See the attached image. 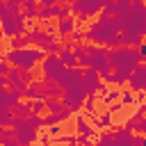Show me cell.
<instances>
[{
	"label": "cell",
	"instance_id": "obj_17",
	"mask_svg": "<svg viewBox=\"0 0 146 146\" xmlns=\"http://www.w3.org/2000/svg\"><path fill=\"white\" fill-rule=\"evenodd\" d=\"M114 139H116V146H132V132L121 128L114 132Z\"/></svg>",
	"mask_w": 146,
	"mask_h": 146
},
{
	"label": "cell",
	"instance_id": "obj_36",
	"mask_svg": "<svg viewBox=\"0 0 146 146\" xmlns=\"http://www.w3.org/2000/svg\"><path fill=\"white\" fill-rule=\"evenodd\" d=\"M48 132L55 137V135H59V132H62V128H59V125H55V128H48Z\"/></svg>",
	"mask_w": 146,
	"mask_h": 146
},
{
	"label": "cell",
	"instance_id": "obj_29",
	"mask_svg": "<svg viewBox=\"0 0 146 146\" xmlns=\"http://www.w3.org/2000/svg\"><path fill=\"white\" fill-rule=\"evenodd\" d=\"M116 98H121V91H107V94H103V103H105V105L114 103Z\"/></svg>",
	"mask_w": 146,
	"mask_h": 146
},
{
	"label": "cell",
	"instance_id": "obj_35",
	"mask_svg": "<svg viewBox=\"0 0 146 146\" xmlns=\"http://www.w3.org/2000/svg\"><path fill=\"white\" fill-rule=\"evenodd\" d=\"M121 107H123L121 103H114V105H110V110H107V112H110V114H114V112H119Z\"/></svg>",
	"mask_w": 146,
	"mask_h": 146
},
{
	"label": "cell",
	"instance_id": "obj_21",
	"mask_svg": "<svg viewBox=\"0 0 146 146\" xmlns=\"http://www.w3.org/2000/svg\"><path fill=\"white\" fill-rule=\"evenodd\" d=\"M39 21H50V18H57V7H39Z\"/></svg>",
	"mask_w": 146,
	"mask_h": 146
},
{
	"label": "cell",
	"instance_id": "obj_14",
	"mask_svg": "<svg viewBox=\"0 0 146 146\" xmlns=\"http://www.w3.org/2000/svg\"><path fill=\"white\" fill-rule=\"evenodd\" d=\"M43 82H46V100L48 98H57V100L64 98V89L57 82H48V80H43Z\"/></svg>",
	"mask_w": 146,
	"mask_h": 146
},
{
	"label": "cell",
	"instance_id": "obj_39",
	"mask_svg": "<svg viewBox=\"0 0 146 146\" xmlns=\"http://www.w3.org/2000/svg\"><path fill=\"white\" fill-rule=\"evenodd\" d=\"M0 62H5V55H0Z\"/></svg>",
	"mask_w": 146,
	"mask_h": 146
},
{
	"label": "cell",
	"instance_id": "obj_13",
	"mask_svg": "<svg viewBox=\"0 0 146 146\" xmlns=\"http://www.w3.org/2000/svg\"><path fill=\"white\" fill-rule=\"evenodd\" d=\"M11 114H14V119H30L34 112H32V103L30 100H21L14 110H11Z\"/></svg>",
	"mask_w": 146,
	"mask_h": 146
},
{
	"label": "cell",
	"instance_id": "obj_38",
	"mask_svg": "<svg viewBox=\"0 0 146 146\" xmlns=\"http://www.w3.org/2000/svg\"><path fill=\"white\" fill-rule=\"evenodd\" d=\"M141 146H146V137H144V139H141Z\"/></svg>",
	"mask_w": 146,
	"mask_h": 146
},
{
	"label": "cell",
	"instance_id": "obj_32",
	"mask_svg": "<svg viewBox=\"0 0 146 146\" xmlns=\"http://www.w3.org/2000/svg\"><path fill=\"white\" fill-rule=\"evenodd\" d=\"M135 132H137L139 137H146V116H144L141 121H137V125H135Z\"/></svg>",
	"mask_w": 146,
	"mask_h": 146
},
{
	"label": "cell",
	"instance_id": "obj_12",
	"mask_svg": "<svg viewBox=\"0 0 146 146\" xmlns=\"http://www.w3.org/2000/svg\"><path fill=\"white\" fill-rule=\"evenodd\" d=\"M75 27H78V21L73 16L71 18H64V21H57V34L59 36H73Z\"/></svg>",
	"mask_w": 146,
	"mask_h": 146
},
{
	"label": "cell",
	"instance_id": "obj_24",
	"mask_svg": "<svg viewBox=\"0 0 146 146\" xmlns=\"http://www.w3.org/2000/svg\"><path fill=\"white\" fill-rule=\"evenodd\" d=\"M5 5H7V9H9V14H11V16L23 14V0H7Z\"/></svg>",
	"mask_w": 146,
	"mask_h": 146
},
{
	"label": "cell",
	"instance_id": "obj_2",
	"mask_svg": "<svg viewBox=\"0 0 146 146\" xmlns=\"http://www.w3.org/2000/svg\"><path fill=\"white\" fill-rule=\"evenodd\" d=\"M107 62H110V68L116 73V71H123V73H135L137 66H141V55L137 48H116V50H110L107 55Z\"/></svg>",
	"mask_w": 146,
	"mask_h": 146
},
{
	"label": "cell",
	"instance_id": "obj_18",
	"mask_svg": "<svg viewBox=\"0 0 146 146\" xmlns=\"http://www.w3.org/2000/svg\"><path fill=\"white\" fill-rule=\"evenodd\" d=\"M25 48H32L30 34H23V36H16V39H11V50H25Z\"/></svg>",
	"mask_w": 146,
	"mask_h": 146
},
{
	"label": "cell",
	"instance_id": "obj_26",
	"mask_svg": "<svg viewBox=\"0 0 146 146\" xmlns=\"http://www.w3.org/2000/svg\"><path fill=\"white\" fill-rule=\"evenodd\" d=\"M96 146H116V139H114L112 132H103V135L98 137V144H96Z\"/></svg>",
	"mask_w": 146,
	"mask_h": 146
},
{
	"label": "cell",
	"instance_id": "obj_15",
	"mask_svg": "<svg viewBox=\"0 0 146 146\" xmlns=\"http://www.w3.org/2000/svg\"><path fill=\"white\" fill-rule=\"evenodd\" d=\"M75 130H78V137H84V139H91V135H94L91 125L82 116H75Z\"/></svg>",
	"mask_w": 146,
	"mask_h": 146
},
{
	"label": "cell",
	"instance_id": "obj_22",
	"mask_svg": "<svg viewBox=\"0 0 146 146\" xmlns=\"http://www.w3.org/2000/svg\"><path fill=\"white\" fill-rule=\"evenodd\" d=\"M130 80V73H123V71H116V73H112L105 82H110V84H125Z\"/></svg>",
	"mask_w": 146,
	"mask_h": 146
},
{
	"label": "cell",
	"instance_id": "obj_10",
	"mask_svg": "<svg viewBox=\"0 0 146 146\" xmlns=\"http://www.w3.org/2000/svg\"><path fill=\"white\" fill-rule=\"evenodd\" d=\"M25 100H30V103H34V100H46V82H43V78H41V80H34L32 84H27V89H25Z\"/></svg>",
	"mask_w": 146,
	"mask_h": 146
},
{
	"label": "cell",
	"instance_id": "obj_1",
	"mask_svg": "<svg viewBox=\"0 0 146 146\" xmlns=\"http://www.w3.org/2000/svg\"><path fill=\"white\" fill-rule=\"evenodd\" d=\"M84 36H87L94 46H105L107 50L123 48L121 32H119V23H116L114 16H105V14H100V18L87 30Z\"/></svg>",
	"mask_w": 146,
	"mask_h": 146
},
{
	"label": "cell",
	"instance_id": "obj_23",
	"mask_svg": "<svg viewBox=\"0 0 146 146\" xmlns=\"http://www.w3.org/2000/svg\"><path fill=\"white\" fill-rule=\"evenodd\" d=\"M0 146H18V139L14 135V130H5L0 137Z\"/></svg>",
	"mask_w": 146,
	"mask_h": 146
},
{
	"label": "cell",
	"instance_id": "obj_33",
	"mask_svg": "<svg viewBox=\"0 0 146 146\" xmlns=\"http://www.w3.org/2000/svg\"><path fill=\"white\" fill-rule=\"evenodd\" d=\"M46 110V100H34L32 103V112L34 114H39V112H43Z\"/></svg>",
	"mask_w": 146,
	"mask_h": 146
},
{
	"label": "cell",
	"instance_id": "obj_30",
	"mask_svg": "<svg viewBox=\"0 0 146 146\" xmlns=\"http://www.w3.org/2000/svg\"><path fill=\"white\" fill-rule=\"evenodd\" d=\"M94 110H96V98H94V96H87V100H84V112L91 116Z\"/></svg>",
	"mask_w": 146,
	"mask_h": 146
},
{
	"label": "cell",
	"instance_id": "obj_4",
	"mask_svg": "<svg viewBox=\"0 0 146 146\" xmlns=\"http://www.w3.org/2000/svg\"><path fill=\"white\" fill-rule=\"evenodd\" d=\"M87 55H89V62H91V71H96L100 75V80L105 82L110 75H112V68H110V62H107V55L110 50L105 46H94V43H87L84 46Z\"/></svg>",
	"mask_w": 146,
	"mask_h": 146
},
{
	"label": "cell",
	"instance_id": "obj_41",
	"mask_svg": "<svg viewBox=\"0 0 146 146\" xmlns=\"http://www.w3.org/2000/svg\"><path fill=\"white\" fill-rule=\"evenodd\" d=\"M144 5H146V2H144Z\"/></svg>",
	"mask_w": 146,
	"mask_h": 146
},
{
	"label": "cell",
	"instance_id": "obj_25",
	"mask_svg": "<svg viewBox=\"0 0 146 146\" xmlns=\"http://www.w3.org/2000/svg\"><path fill=\"white\" fill-rule=\"evenodd\" d=\"M73 11H71V5H64V2H57V21H64V18H71Z\"/></svg>",
	"mask_w": 146,
	"mask_h": 146
},
{
	"label": "cell",
	"instance_id": "obj_42",
	"mask_svg": "<svg viewBox=\"0 0 146 146\" xmlns=\"http://www.w3.org/2000/svg\"><path fill=\"white\" fill-rule=\"evenodd\" d=\"M144 107H146V105H144Z\"/></svg>",
	"mask_w": 146,
	"mask_h": 146
},
{
	"label": "cell",
	"instance_id": "obj_11",
	"mask_svg": "<svg viewBox=\"0 0 146 146\" xmlns=\"http://www.w3.org/2000/svg\"><path fill=\"white\" fill-rule=\"evenodd\" d=\"M128 84H130L132 91H144L146 89V64H141V66L135 68V73L130 75Z\"/></svg>",
	"mask_w": 146,
	"mask_h": 146
},
{
	"label": "cell",
	"instance_id": "obj_16",
	"mask_svg": "<svg viewBox=\"0 0 146 146\" xmlns=\"http://www.w3.org/2000/svg\"><path fill=\"white\" fill-rule=\"evenodd\" d=\"M23 14H25V21H32L39 16V5L36 0H23Z\"/></svg>",
	"mask_w": 146,
	"mask_h": 146
},
{
	"label": "cell",
	"instance_id": "obj_6",
	"mask_svg": "<svg viewBox=\"0 0 146 146\" xmlns=\"http://www.w3.org/2000/svg\"><path fill=\"white\" fill-rule=\"evenodd\" d=\"M64 71H66V66L59 62L57 55H46V59L41 62V73H43V80H48V82H59Z\"/></svg>",
	"mask_w": 146,
	"mask_h": 146
},
{
	"label": "cell",
	"instance_id": "obj_7",
	"mask_svg": "<svg viewBox=\"0 0 146 146\" xmlns=\"http://www.w3.org/2000/svg\"><path fill=\"white\" fill-rule=\"evenodd\" d=\"M103 7H105V0H82V2H73V5H71V11L78 14V21L82 23V21H87L89 16L100 14Z\"/></svg>",
	"mask_w": 146,
	"mask_h": 146
},
{
	"label": "cell",
	"instance_id": "obj_9",
	"mask_svg": "<svg viewBox=\"0 0 146 146\" xmlns=\"http://www.w3.org/2000/svg\"><path fill=\"white\" fill-rule=\"evenodd\" d=\"M30 34V41H32V48H39V50H46L52 41H55V36H50L46 30H39V27H34L32 32H27Z\"/></svg>",
	"mask_w": 146,
	"mask_h": 146
},
{
	"label": "cell",
	"instance_id": "obj_31",
	"mask_svg": "<svg viewBox=\"0 0 146 146\" xmlns=\"http://www.w3.org/2000/svg\"><path fill=\"white\" fill-rule=\"evenodd\" d=\"M135 103V94L132 91H121V105H132Z\"/></svg>",
	"mask_w": 146,
	"mask_h": 146
},
{
	"label": "cell",
	"instance_id": "obj_8",
	"mask_svg": "<svg viewBox=\"0 0 146 146\" xmlns=\"http://www.w3.org/2000/svg\"><path fill=\"white\" fill-rule=\"evenodd\" d=\"M82 89L87 96H96L98 91H103V80L96 71H82Z\"/></svg>",
	"mask_w": 146,
	"mask_h": 146
},
{
	"label": "cell",
	"instance_id": "obj_28",
	"mask_svg": "<svg viewBox=\"0 0 146 146\" xmlns=\"http://www.w3.org/2000/svg\"><path fill=\"white\" fill-rule=\"evenodd\" d=\"M98 125H100V128H112V125H114V119H112V114H110V112H105V114L98 119Z\"/></svg>",
	"mask_w": 146,
	"mask_h": 146
},
{
	"label": "cell",
	"instance_id": "obj_19",
	"mask_svg": "<svg viewBox=\"0 0 146 146\" xmlns=\"http://www.w3.org/2000/svg\"><path fill=\"white\" fill-rule=\"evenodd\" d=\"M59 62H62L66 68H78V57H75L71 50H62V55H59Z\"/></svg>",
	"mask_w": 146,
	"mask_h": 146
},
{
	"label": "cell",
	"instance_id": "obj_3",
	"mask_svg": "<svg viewBox=\"0 0 146 146\" xmlns=\"http://www.w3.org/2000/svg\"><path fill=\"white\" fill-rule=\"evenodd\" d=\"M46 59V50L39 48H25V50H9L5 55V62H9L11 68H21V71H32L36 64H41Z\"/></svg>",
	"mask_w": 146,
	"mask_h": 146
},
{
	"label": "cell",
	"instance_id": "obj_27",
	"mask_svg": "<svg viewBox=\"0 0 146 146\" xmlns=\"http://www.w3.org/2000/svg\"><path fill=\"white\" fill-rule=\"evenodd\" d=\"M55 144H73V146H80V137L78 135H64V137H57Z\"/></svg>",
	"mask_w": 146,
	"mask_h": 146
},
{
	"label": "cell",
	"instance_id": "obj_37",
	"mask_svg": "<svg viewBox=\"0 0 146 146\" xmlns=\"http://www.w3.org/2000/svg\"><path fill=\"white\" fill-rule=\"evenodd\" d=\"M2 36H5V32H2V27H0V43H2Z\"/></svg>",
	"mask_w": 146,
	"mask_h": 146
},
{
	"label": "cell",
	"instance_id": "obj_20",
	"mask_svg": "<svg viewBox=\"0 0 146 146\" xmlns=\"http://www.w3.org/2000/svg\"><path fill=\"white\" fill-rule=\"evenodd\" d=\"M46 110H48V114H62L66 107H64L62 100H57V98H48V100H46Z\"/></svg>",
	"mask_w": 146,
	"mask_h": 146
},
{
	"label": "cell",
	"instance_id": "obj_5",
	"mask_svg": "<svg viewBox=\"0 0 146 146\" xmlns=\"http://www.w3.org/2000/svg\"><path fill=\"white\" fill-rule=\"evenodd\" d=\"M11 128L18 139V146H32L36 141V128L30 123V119H14Z\"/></svg>",
	"mask_w": 146,
	"mask_h": 146
},
{
	"label": "cell",
	"instance_id": "obj_40",
	"mask_svg": "<svg viewBox=\"0 0 146 146\" xmlns=\"http://www.w3.org/2000/svg\"><path fill=\"white\" fill-rule=\"evenodd\" d=\"M84 146H91V141H89V144H84Z\"/></svg>",
	"mask_w": 146,
	"mask_h": 146
},
{
	"label": "cell",
	"instance_id": "obj_34",
	"mask_svg": "<svg viewBox=\"0 0 146 146\" xmlns=\"http://www.w3.org/2000/svg\"><path fill=\"white\" fill-rule=\"evenodd\" d=\"M82 36H84V34H82L80 30H75V32H73V43H80V41H82Z\"/></svg>",
	"mask_w": 146,
	"mask_h": 146
}]
</instances>
